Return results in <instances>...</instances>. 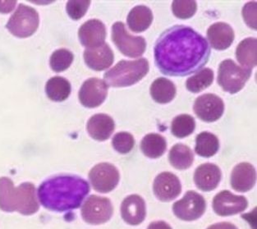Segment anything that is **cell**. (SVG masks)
Masks as SVG:
<instances>
[{"label": "cell", "mask_w": 257, "mask_h": 229, "mask_svg": "<svg viewBox=\"0 0 257 229\" xmlns=\"http://www.w3.org/2000/svg\"><path fill=\"white\" fill-rule=\"evenodd\" d=\"M155 62L163 74L186 76L208 63L211 50L206 39L187 26H174L163 32L155 45Z\"/></svg>", "instance_id": "1"}, {"label": "cell", "mask_w": 257, "mask_h": 229, "mask_svg": "<svg viewBox=\"0 0 257 229\" xmlns=\"http://www.w3.org/2000/svg\"><path fill=\"white\" fill-rule=\"evenodd\" d=\"M90 192L86 180L72 175H59L45 180L38 189L40 202L51 211L65 212L79 208Z\"/></svg>", "instance_id": "2"}, {"label": "cell", "mask_w": 257, "mask_h": 229, "mask_svg": "<svg viewBox=\"0 0 257 229\" xmlns=\"http://www.w3.org/2000/svg\"><path fill=\"white\" fill-rule=\"evenodd\" d=\"M40 208L36 198V187L25 182L14 187L10 178H0V209L5 212H18L23 215H32Z\"/></svg>", "instance_id": "3"}, {"label": "cell", "mask_w": 257, "mask_h": 229, "mask_svg": "<svg viewBox=\"0 0 257 229\" xmlns=\"http://www.w3.org/2000/svg\"><path fill=\"white\" fill-rule=\"evenodd\" d=\"M149 63L147 59L121 60L104 75L108 86L126 87L138 83L149 72Z\"/></svg>", "instance_id": "4"}, {"label": "cell", "mask_w": 257, "mask_h": 229, "mask_svg": "<svg viewBox=\"0 0 257 229\" xmlns=\"http://www.w3.org/2000/svg\"><path fill=\"white\" fill-rule=\"evenodd\" d=\"M250 76L251 69L239 67L231 59H226L219 65L218 83L224 91L236 94L245 86Z\"/></svg>", "instance_id": "5"}, {"label": "cell", "mask_w": 257, "mask_h": 229, "mask_svg": "<svg viewBox=\"0 0 257 229\" xmlns=\"http://www.w3.org/2000/svg\"><path fill=\"white\" fill-rule=\"evenodd\" d=\"M39 23L38 13L33 8L20 5L9 19L6 27L14 36L27 38L38 29Z\"/></svg>", "instance_id": "6"}, {"label": "cell", "mask_w": 257, "mask_h": 229, "mask_svg": "<svg viewBox=\"0 0 257 229\" xmlns=\"http://www.w3.org/2000/svg\"><path fill=\"white\" fill-rule=\"evenodd\" d=\"M112 41L123 55L130 58L142 56L147 49L144 37L129 34L121 22L114 23L112 27Z\"/></svg>", "instance_id": "7"}, {"label": "cell", "mask_w": 257, "mask_h": 229, "mask_svg": "<svg viewBox=\"0 0 257 229\" xmlns=\"http://www.w3.org/2000/svg\"><path fill=\"white\" fill-rule=\"evenodd\" d=\"M81 216L90 224L104 223L113 215V205L108 198L90 195L81 207Z\"/></svg>", "instance_id": "8"}, {"label": "cell", "mask_w": 257, "mask_h": 229, "mask_svg": "<svg viewBox=\"0 0 257 229\" xmlns=\"http://www.w3.org/2000/svg\"><path fill=\"white\" fill-rule=\"evenodd\" d=\"M119 172L115 166L108 163L97 164L90 170L89 179L93 188L100 193H108L117 187Z\"/></svg>", "instance_id": "9"}, {"label": "cell", "mask_w": 257, "mask_h": 229, "mask_svg": "<svg viewBox=\"0 0 257 229\" xmlns=\"http://www.w3.org/2000/svg\"><path fill=\"white\" fill-rule=\"evenodd\" d=\"M205 208L206 204L202 195L196 191H187L182 200L174 204L173 210L182 220L193 221L203 215Z\"/></svg>", "instance_id": "10"}, {"label": "cell", "mask_w": 257, "mask_h": 229, "mask_svg": "<svg viewBox=\"0 0 257 229\" xmlns=\"http://www.w3.org/2000/svg\"><path fill=\"white\" fill-rule=\"evenodd\" d=\"M108 89V85L103 80L88 79L80 89L78 94L80 102L86 108L99 107L106 99Z\"/></svg>", "instance_id": "11"}, {"label": "cell", "mask_w": 257, "mask_h": 229, "mask_svg": "<svg viewBox=\"0 0 257 229\" xmlns=\"http://www.w3.org/2000/svg\"><path fill=\"white\" fill-rule=\"evenodd\" d=\"M194 111L196 116L202 121L213 123L222 117L224 103L216 94H205L196 99Z\"/></svg>", "instance_id": "12"}, {"label": "cell", "mask_w": 257, "mask_h": 229, "mask_svg": "<svg viewBox=\"0 0 257 229\" xmlns=\"http://www.w3.org/2000/svg\"><path fill=\"white\" fill-rule=\"evenodd\" d=\"M248 201L241 195H233L230 191H223L215 195L213 209L219 216H229L241 213L247 208Z\"/></svg>", "instance_id": "13"}, {"label": "cell", "mask_w": 257, "mask_h": 229, "mask_svg": "<svg viewBox=\"0 0 257 229\" xmlns=\"http://www.w3.org/2000/svg\"><path fill=\"white\" fill-rule=\"evenodd\" d=\"M154 193L161 201H170L178 197L182 191L181 182L174 173H160L154 182Z\"/></svg>", "instance_id": "14"}, {"label": "cell", "mask_w": 257, "mask_h": 229, "mask_svg": "<svg viewBox=\"0 0 257 229\" xmlns=\"http://www.w3.org/2000/svg\"><path fill=\"white\" fill-rule=\"evenodd\" d=\"M78 37L81 45L86 49L98 47L104 44L106 38V28L100 21L91 19L80 27Z\"/></svg>", "instance_id": "15"}, {"label": "cell", "mask_w": 257, "mask_h": 229, "mask_svg": "<svg viewBox=\"0 0 257 229\" xmlns=\"http://www.w3.org/2000/svg\"><path fill=\"white\" fill-rule=\"evenodd\" d=\"M84 60L89 68L95 71H104L113 64L114 55L111 48L104 43L98 47L89 48L84 52Z\"/></svg>", "instance_id": "16"}, {"label": "cell", "mask_w": 257, "mask_h": 229, "mask_svg": "<svg viewBox=\"0 0 257 229\" xmlns=\"http://www.w3.org/2000/svg\"><path fill=\"white\" fill-rule=\"evenodd\" d=\"M121 214L122 219L128 224H140L144 221L147 214L145 200L140 195H129L122 201Z\"/></svg>", "instance_id": "17"}, {"label": "cell", "mask_w": 257, "mask_h": 229, "mask_svg": "<svg viewBox=\"0 0 257 229\" xmlns=\"http://www.w3.org/2000/svg\"><path fill=\"white\" fill-rule=\"evenodd\" d=\"M221 170L215 164H201L196 169L194 182L196 187L203 191H213L218 187L221 180Z\"/></svg>", "instance_id": "18"}, {"label": "cell", "mask_w": 257, "mask_h": 229, "mask_svg": "<svg viewBox=\"0 0 257 229\" xmlns=\"http://www.w3.org/2000/svg\"><path fill=\"white\" fill-rule=\"evenodd\" d=\"M256 180L255 169L249 163H241L235 166L231 174V186L235 191L246 192L252 189Z\"/></svg>", "instance_id": "19"}, {"label": "cell", "mask_w": 257, "mask_h": 229, "mask_svg": "<svg viewBox=\"0 0 257 229\" xmlns=\"http://www.w3.org/2000/svg\"><path fill=\"white\" fill-rule=\"evenodd\" d=\"M86 129L93 139L104 142L113 134L115 129V124L110 116L104 113H98L89 119Z\"/></svg>", "instance_id": "20"}, {"label": "cell", "mask_w": 257, "mask_h": 229, "mask_svg": "<svg viewBox=\"0 0 257 229\" xmlns=\"http://www.w3.org/2000/svg\"><path fill=\"white\" fill-rule=\"evenodd\" d=\"M234 36L233 30L227 23H214L207 31L208 40L214 50H227L234 41Z\"/></svg>", "instance_id": "21"}, {"label": "cell", "mask_w": 257, "mask_h": 229, "mask_svg": "<svg viewBox=\"0 0 257 229\" xmlns=\"http://www.w3.org/2000/svg\"><path fill=\"white\" fill-rule=\"evenodd\" d=\"M153 21V14L151 9L144 5L133 8L127 16V25L133 32H143L149 28Z\"/></svg>", "instance_id": "22"}, {"label": "cell", "mask_w": 257, "mask_h": 229, "mask_svg": "<svg viewBox=\"0 0 257 229\" xmlns=\"http://www.w3.org/2000/svg\"><path fill=\"white\" fill-rule=\"evenodd\" d=\"M257 41L255 38H246L240 42L236 50L237 61L243 68H255L257 64Z\"/></svg>", "instance_id": "23"}, {"label": "cell", "mask_w": 257, "mask_h": 229, "mask_svg": "<svg viewBox=\"0 0 257 229\" xmlns=\"http://www.w3.org/2000/svg\"><path fill=\"white\" fill-rule=\"evenodd\" d=\"M151 97L159 103L171 102L176 95V86L170 80L160 77L154 81L151 86Z\"/></svg>", "instance_id": "24"}, {"label": "cell", "mask_w": 257, "mask_h": 229, "mask_svg": "<svg viewBox=\"0 0 257 229\" xmlns=\"http://www.w3.org/2000/svg\"><path fill=\"white\" fill-rule=\"evenodd\" d=\"M71 90L70 82L61 76L50 78L45 85V92L53 101H64L70 95Z\"/></svg>", "instance_id": "25"}, {"label": "cell", "mask_w": 257, "mask_h": 229, "mask_svg": "<svg viewBox=\"0 0 257 229\" xmlns=\"http://www.w3.org/2000/svg\"><path fill=\"white\" fill-rule=\"evenodd\" d=\"M167 149V142L165 137L151 133L142 139L141 142V150L147 157L157 159L165 154Z\"/></svg>", "instance_id": "26"}, {"label": "cell", "mask_w": 257, "mask_h": 229, "mask_svg": "<svg viewBox=\"0 0 257 229\" xmlns=\"http://www.w3.org/2000/svg\"><path fill=\"white\" fill-rule=\"evenodd\" d=\"M169 158L172 166L179 170H184L192 166L194 155L188 146L177 144L170 150Z\"/></svg>", "instance_id": "27"}, {"label": "cell", "mask_w": 257, "mask_h": 229, "mask_svg": "<svg viewBox=\"0 0 257 229\" xmlns=\"http://www.w3.org/2000/svg\"><path fill=\"white\" fill-rule=\"evenodd\" d=\"M219 149V142L218 137L212 133L204 132L196 137V154L201 157L210 158L215 155Z\"/></svg>", "instance_id": "28"}, {"label": "cell", "mask_w": 257, "mask_h": 229, "mask_svg": "<svg viewBox=\"0 0 257 229\" xmlns=\"http://www.w3.org/2000/svg\"><path fill=\"white\" fill-rule=\"evenodd\" d=\"M214 81V72L210 68L200 70L191 76L186 82L187 90L192 93H199L209 87Z\"/></svg>", "instance_id": "29"}, {"label": "cell", "mask_w": 257, "mask_h": 229, "mask_svg": "<svg viewBox=\"0 0 257 229\" xmlns=\"http://www.w3.org/2000/svg\"><path fill=\"white\" fill-rule=\"evenodd\" d=\"M196 121L189 114H181L174 118L171 124V133L178 138L188 137L195 131Z\"/></svg>", "instance_id": "30"}, {"label": "cell", "mask_w": 257, "mask_h": 229, "mask_svg": "<svg viewBox=\"0 0 257 229\" xmlns=\"http://www.w3.org/2000/svg\"><path fill=\"white\" fill-rule=\"evenodd\" d=\"M73 59L74 56L72 52L66 49H60L54 52L50 57V67L54 72H63L70 67Z\"/></svg>", "instance_id": "31"}, {"label": "cell", "mask_w": 257, "mask_h": 229, "mask_svg": "<svg viewBox=\"0 0 257 229\" xmlns=\"http://www.w3.org/2000/svg\"><path fill=\"white\" fill-rule=\"evenodd\" d=\"M197 9L196 1H174L172 4V11L180 19H188L194 16Z\"/></svg>", "instance_id": "32"}, {"label": "cell", "mask_w": 257, "mask_h": 229, "mask_svg": "<svg viewBox=\"0 0 257 229\" xmlns=\"http://www.w3.org/2000/svg\"><path fill=\"white\" fill-rule=\"evenodd\" d=\"M135 145V140L128 133H118L114 135L112 140L113 149L120 154H127L133 150Z\"/></svg>", "instance_id": "33"}, {"label": "cell", "mask_w": 257, "mask_h": 229, "mask_svg": "<svg viewBox=\"0 0 257 229\" xmlns=\"http://www.w3.org/2000/svg\"><path fill=\"white\" fill-rule=\"evenodd\" d=\"M90 1H68L67 4V13L73 20H79L85 16L88 10Z\"/></svg>", "instance_id": "34"}, {"label": "cell", "mask_w": 257, "mask_h": 229, "mask_svg": "<svg viewBox=\"0 0 257 229\" xmlns=\"http://www.w3.org/2000/svg\"><path fill=\"white\" fill-rule=\"evenodd\" d=\"M242 16L245 23L252 29H256V2H250L244 6Z\"/></svg>", "instance_id": "35"}, {"label": "cell", "mask_w": 257, "mask_h": 229, "mask_svg": "<svg viewBox=\"0 0 257 229\" xmlns=\"http://www.w3.org/2000/svg\"><path fill=\"white\" fill-rule=\"evenodd\" d=\"M16 5L17 1H0V14H9Z\"/></svg>", "instance_id": "36"}, {"label": "cell", "mask_w": 257, "mask_h": 229, "mask_svg": "<svg viewBox=\"0 0 257 229\" xmlns=\"http://www.w3.org/2000/svg\"><path fill=\"white\" fill-rule=\"evenodd\" d=\"M207 229H237V227L229 222H219L211 225Z\"/></svg>", "instance_id": "37"}, {"label": "cell", "mask_w": 257, "mask_h": 229, "mask_svg": "<svg viewBox=\"0 0 257 229\" xmlns=\"http://www.w3.org/2000/svg\"><path fill=\"white\" fill-rule=\"evenodd\" d=\"M147 229H172V227L168 224L167 222L164 221L151 222Z\"/></svg>", "instance_id": "38"}]
</instances>
